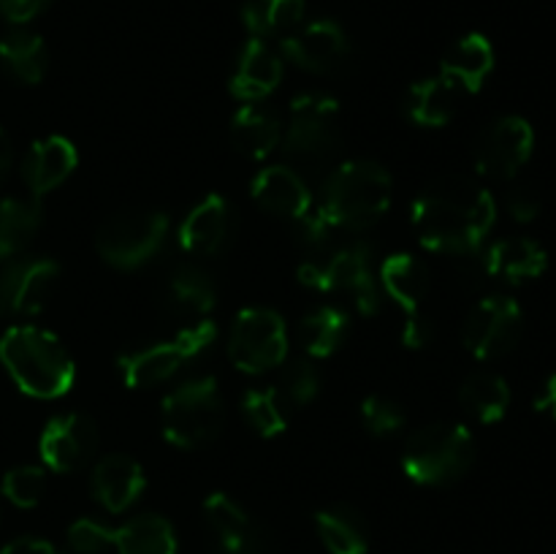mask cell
Wrapping results in <instances>:
<instances>
[{
    "mask_svg": "<svg viewBox=\"0 0 556 554\" xmlns=\"http://www.w3.org/2000/svg\"><path fill=\"white\" fill-rule=\"evenodd\" d=\"M299 280L315 291L345 297L362 315H375L380 310V286L367 244H342L320 259L304 261L299 266Z\"/></svg>",
    "mask_w": 556,
    "mask_h": 554,
    "instance_id": "obj_6",
    "label": "cell"
},
{
    "mask_svg": "<svg viewBox=\"0 0 556 554\" xmlns=\"http://www.w3.org/2000/svg\"><path fill=\"white\" fill-rule=\"evenodd\" d=\"M204 521L215 538L217 554H266L264 536L253 516L226 492H212L204 500Z\"/></svg>",
    "mask_w": 556,
    "mask_h": 554,
    "instance_id": "obj_17",
    "label": "cell"
},
{
    "mask_svg": "<svg viewBox=\"0 0 556 554\" xmlns=\"http://www.w3.org/2000/svg\"><path fill=\"white\" fill-rule=\"evenodd\" d=\"M348 329H351V320H348L345 310L324 304V307H315L313 313L302 318L299 342L313 358H326L345 342Z\"/></svg>",
    "mask_w": 556,
    "mask_h": 554,
    "instance_id": "obj_33",
    "label": "cell"
},
{
    "mask_svg": "<svg viewBox=\"0 0 556 554\" xmlns=\"http://www.w3.org/2000/svg\"><path fill=\"white\" fill-rule=\"evenodd\" d=\"M231 139L250 161H264L280 147L282 125L277 114L261 103H242L231 119Z\"/></svg>",
    "mask_w": 556,
    "mask_h": 554,
    "instance_id": "obj_25",
    "label": "cell"
},
{
    "mask_svg": "<svg viewBox=\"0 0 556 554\" xmlns=\"http://www.w3.org/2000/svg\"><path fill=\"white\" fill-rule=\"evenodd\" d=\"M380 286L394 299L405 315L402 342L407 348H424L432 342V320L424 313V299L429 291V272L421 259L410 253H394L380 266Z\"/></svg>",
    "mask_w": 556,
    "mask_h": 554,
    "instance_id": "obj_11",
    "label": "cell"
},
{
    "mask_svg": "<svg viewBox=\"0 0 556 554\" xmlns=\"http://www.w3.org/2000/svg\"><path fill=\"white\" fill-rule=\"evenodd\" d=\"M168 239V217L163 212H123L101 226L96 237L98 255L114 269H139L155 259Z\"/></svg>",
    "mask_w": 556,
    "mask_h": 554,
    "instance_id": "obj_8",
    "label": "cell"
},
{
    "mask_svg": "<svg viewBox=\"0 0 556 554\" xmlns=\"http://www.w3.org/2000/svg\"><path fill=\"white\" fill-rule=\"evenodd\" d=\"M119 554H177V532L157 514H141L114 530Z\"/></svg>",
    "mask_w": 556,
    "mask_h": 554,
    "instance_id": "obj_30",
    "label": "cell"
},
{
    "mask_svg": "<svg viewBox=\"0 0 556 554\" xmlns=\"http://www.w3.org/2000/svg\"><path fill=\"white\" fill-rule=\"evenodd\" d=\"M226 402L215 378H190L161 405L163 438L177 449H201L220 435Z\"/></svg>",
    "mask_w": 556,
    "mask_h": 554,
    "instance_id": "obj_5",
    "label": "cell"
},
{
    "mask_svg": "<svg viewBox=\"0 0 556 554\" xmlns=\"http://www.w3.org/2000/svg\"><path fill=\"white\" fill-rule=\"evenodd\" d=\"M0 65L22 85H38L49 68L47 43L27 27H11L0 38Z\"/></svg>",
    "mask_w": 556,
    "mask_h": 554,
    "instance_id": "obj_26",
    "label": "cell"
},
{
    "mask_svg": "<svg viewBox=\"0 0 556 554\" xmlns=\"http://www.w3.org/2000/svg\"><path fill=\"white\" fill-rule=\"evenodd\" d=\"M231 234V206L220 193H210L185 215L179 248L190 255H215Z\"/></svg>",
    "mask_w": 556,
    "mask_h": 554,
    "instance_id": "obj_20",
    "label": "cell"
},
{
    "mask_svg": "<svg viewBox=\"0 0 556 554\" xmlns=\"http://www.w3.org/2000/svg\"><path fill=\"white\" fill-rule=\"evenodd\" d=\"M459 402L481 424H497L510 407V386L503 375L478 369L462 383Z\"/></svg>",
    "mask_w": 556,
    "mask_h": 554,
    "instance_id": "obj_28",
    "label": "cell"
},
{
    "mask_svg": "<svg viewBox=\"0 0 556 554\" xmlns=\"http://www.w3.org/2000/svg\"><path fill=\"white\" fill-rule=\"evenodd\" d=\"M147 487V476L139 462L128 454H106L92 467V498L112 514H123Z\"/></svg>",
    "mask_w": 556,
    "mask_h": 554,
    "instance_id": "obj_19",
    "label": "cell"
},
{
    "mask_svg": "<svg viewBox=\"0 0 556 554\" xmlns=\"http://www.w3.org/2000/svg\"><path fill=\"white\" fill-rule=\"evenodd\" d=\"M52 0H0V14L14 25H25V22L36 20L41 11H47Z\"/></svg>",
    "mask_w": 556,
    "mask_h": 554,
    "instance_id": "obj_40",
    "label": "cell"
},
{
    "mask_svg": "<svg viewBox=\"0 0 556 554\" xmlns=\"http://www.w3.org/2000/svg\"><path fill=\"white\" fill-rule=\"evenodd\" d=\"M548 266V253L543 250V244H538L535 239L527 237H508L494 242L486 250V259H483V269L489 277H497L505 282H519L535 280L546 272Z\"/></svg>",
    "mask_w": 556,
    "mask_h": 554,
    "instance_id": "obj_24",
    "label": "cell"
},
{
    "mask_svg": "<svg viewBox=\"0 0 556 554\" xmlns=\"http://www.w3.org/2000/svg\"><path fill=\"white\" fill-rule=\"evenodd\" d=\"M494 71V47L481 33L459 38L454 47L445 52L440 63V76L456 87L459 96H472L486 85L489 74Z\"/></svg>",
    "mask_w": 556,
    "mask_h": 554,
    "instance_id": "obj_23",
    "label": "cell"
},
{
    "mask_svg": "<svg viewBox=\"0 0 556 554\" xmlns=\"http://www.w3.org/2000/svg\"><path fill=\"white\" fill-rule=\"evenodd\" d=\"M228 356L248 375H264L286 362L288 326L282 315L269 307L239 310L228 335Z\"/></svg>",
    "mask_w": 556,
    "mask_h": 554,
    "instance_id": "obj_9",
    "label": "cell"
},
{
    "mask_svg": "<svg viewBox=\"0 0 556 554\" xmlns=\"http://www.w3.org/2000/svg\"><path fill=\"white\" fill-rule=\"evenodd\" d=\"M11 161H14V150H11V139H9V134H5V130L0 128V182H3L5 174H9Z\"/></svg>",
    "mask_w": 556,
    "mask_h": 554,
    "instance_id": "obj_44",
    "label": "cell"
},
{
    "mask_svg": "<svg viewBox=\"0 0 556 554\" xmlns=\"http://www.w3.org/2000/svg\"><path fill=\"white\" fill-rule=\"evenodd\" d=\"M521 329H525V315L516 299L486 297L472 307L467 315L465 329H462V342L476 358H497L514 351L519 342Z\"/></svg>",
    "mask_w": 556,
    "mask_h": 554,
    "instance_id": "obj_13",
    "label": "cell"
},
{
    "mask_svg": "<svg viewBox=\"0 0 556 554\" xmlns=\"http://www.w3.org/2000/svg\"><path fill=\"white\" fill-rule=\"evenodd\" d=\"M60 280V264L43 255H14L0 272V315L33 318L47 307Z\"/></svg>",
    "mask_w": 556,
    "mask_h": 554,
    "instance_id": "obj_12",
    "label": "cell"
},
{
    "mask_svg": "<svg viewBox=\"0 0 556 554\" xmlns=\"http://www.w3.org/2000/svg\"><path fill=\"white\" fill-rule=\"evenodd\" d=\"M320 391V373L309 358L293 362L282 375L280 394L288 405H309Z\"/></svg>",
    "mask_w": 556,
    "mask_h": 554,
    "instance_id": "obj_37",
    "label": "cell"
},
{
    "mask_svg": "<svg viewBox=\"0 0 556 554\" xmlns=\"http://www.w3.org/2000/svg\"><path fill=\"white\" fill-rule=\"evenodd\" d=\"M459 92L443 76H429L416 81L407 92V117L421 128H443L456 114Z\"/></svg>",
    "mask_w": 556,
    "mask_h": 554,
    "instance_id": "obj_27",
    "label": "cell"
},
{
    "mask_svg": "<svg viewBox=\"0 0 556 554\" xmlns=\"http://www.w3.org/2000/svg\"><path fill=\"white\" fill-rule=\"evenodd\" d=\"M0 554H60L58 549L52 546L49 541H43V538H16V541H11L9 546H3V552Z\"/></svg>",
    "mask_w": 556,
    "mask_h": 554,
    "instance_id": "obj_42",
    "label": "cell"
},
{
    "mask_svg": "<svg viewBox=\"0 0 556 554\" xmlns=\"http://www.w3.org/2000/svg\"><path fill=\"white\" fill-rule=\"evenodd\" d=\"M0 489H3V498L14 503L16 508H33V505L41 503L43 492H47V473L36 465L11 467L3 476Z\"/></svg>",
    "mask_w": 556,
    "mask_h": 554,
    "instance_id": "obj_36",
    "label": "cell"
},
{
    "mask_svg": "<svg viewBox=\"0 0 556 554\" xmlns=\"http://www.w3.org/2000/svg\"><path fill=\"white\" fill-rule=\"evenodd\" d=\"M508 212L514 221L530 223L541 215V199H538L535 190L530 188H516L514 193L508 196Z\"/></svg>",
    "mask_w": 556,
    "mask_h": 554,
    "instance_id": "obj_41",
    "label": "cell"
},
{
    "mask_svg": "<svg viewBox=\"0 0 556 554\" xmlns=\"http://www.w3.org/2000/svg\"><path fill=\"white\" fill-rule=\"evenodd\" d=\"M215 340L217 326L201 318L172 340H161L150 348L123 353L117 362L119 375L130 389H152V386H161L163 380L177 375L188 362L199 358Z\"/></svg>",
    "mask_w": 556,
    "mask_h": 554,
    "instance_id": "obj_7",
    "label": "cell"
},
{
    "mask_svg": "<svg viewBox=\"0 0 556 554\" xmlns=\"http://www.w3.org/2000/svg\"><path fill=\"white\" fill-rule=\"evenodd\" d=\"M304 20V0H244L242 22L250 36L261 38H286L296 30Z\"/></svg>",
    "mask_w": 556,
    "mask_h": 554,
    "instance_id": "obj_32",
    "label": "cell"
},
{
    "mask_svg": "<svg viewBox=\"0 0 556 554\" xmlns=\"http://www.w3.org/2000/svg\"><path fill=\"white\" fill-rule=\"evenodd\" d=\"M41 228V204L38 199H0V261L20 255Z\"/></svg>",
    "mask_w": 556,
    "mask_h": 554,
    "instance_id": "obj_31",
    "label": "cell"
},
{
    "mask_svg": "<svg viewBox=\"0 0 556 554\" xmlns=\"http://www.w3.org/2000/svg\"><path fill=\"white\" fill-rule=\"evenodd\" d=\"M394 199V179L375 161H348L326 179L318 212L331 228L364 231L389 212Z\"/></svg>",
    "mask_w": 556,
    "mask_h": 554,
    "instance_id": "obj_3",
    "label": "cell"
},
{
    "mask_svg": "<svg viewBox=\"0 0 556 554\" xmlns=\"http://www.w3.org/2000/svg\"><path fill=\"white\" fill-rule=\"evenodd\" d=\"M413 231L434 253H476L497 221L494 196L470 177H443L413 201Z\"/></svg>",
    "mask_w": 556,
    "mask_h": 554,
    "instance_id": "obj_1",
    "label": "cell"
},
{
    "mask_svg": "<svg viewBox=\"0 0 556 554\" xmlns=\"http://www.w3.org/2000/svg\"><path fill=\"white\" fill-rule=\"evenodd\" d=\"M68 546L76 554H101L114 546V530L98 519H76L68 527Z\"/></svg>",
    "mask_w": 556,
    "mask_h": 554,
    "instance_id": "obj_39",
    "label": "cell"
},
{
    "mask_svg": "<svg viewBox=\"0 0 556 554\" xmlns=\"http://www.w3.org/2000/svg\"><path fill=\"white\" fill-rule=\"evenodd\" d=\"M535 411L538 413H546L556 421V373L548 375V380L543 383L541 394L535 396Z\"/></svg>",
    "mask_w": 556,
    "mask_h": 554,
    "instance_id": "obj_43",
    "label": "cell"
},
{
    "mask_svg": "<svg viewBox=\"0 0 556 554\" xmlns=\"http://www.w3.org/2000/svg\"><path fill=\"white\" fill-rule=\"evenodd\" d=\"M38 451L49 470L76 473L96 456L98 429L85 413H63L43 427Z\"/></svg>",
    "mask_w": 556,
    "mask_h": 554,
    "instance_id": "obj_15",
    "label": "cell"
},
{
    "mask_svg": "<svg viewBox=\"0 0 556 554\" xmlns=\"http://www.w3.org/2000/svg\"><path fill=\"white\" fill-rule=\"evenodd\" d=\"M476 438L465 424L438 421L416 429L402 451V470L421 487H445L470 470Z\"/></svg>",
    "mask_w": 556,
    "mask_h": 554,
    "instance_id": "obj_4",
    "label": "cell"
},
{
    "mask_svg": "<svg viewBox=\"0 0 556 554\" xmlns=\"http://www.w3.org/2000/svg\"><path fill=\"white\" fill-rule=\"evenodd\" d=\"M255 204L264 206L271 215H280L286 221L299 223L313 210V193L307 182L293 172L291 166H266L255 174L250 185Z\"/></svg>",
    "mask_w": 556,
    "mask_h": 554,
    "instance_id": "obj_18",
    "label": "cell"
},
{
    "mask_svg": "<svg viewBox=\"0 0 556 554\" xmlns=\"http://www.w3.org/2000/svg\"><path fill=\"white\" fill-rule=\"evenodd\" d=\"M282 58L291 60L309 74H329L351 52L348 33L334 20H315L309 25H299L296 30L280 38Z\"/></svg>",
    "mask_w": 556,
    "mask_h": 554,
    "instance_id": "obj_16",
    "label": "cell"
},
{
    "mask_svg": "<svg viewBox=\"0 0 556 554\" xmlns=\"http://www.w3.org/2000/svg\"><path fill=\"white\" fill-rule=\"evenodd\" d=\"M282 144L288 155L304 163L329 158L340 144V103L320 92L293 98Z\"/></svg>",
    "mask_w": 556,
    "mask_h": 554,
    "instance_id": "obj_10",
    "label": "cell"
},
{
    "mask_svg": "<svg viewBox=\"0 0 556 554\" xmlns=\"http://www.w3.org/2000/svg\"><path fill=\"white\" fill-rule=\"evenodd\" d=\"M168 302L182 313L206 315L217 302L215 280L195 264L179 266L168 280Z\"/></svg>",
    "mask_w": 556,
    "mask_h": 554,
    "instance_id": "obj_34",
    "label": "cell"
},
{
    "mask_svg": "<svg viewBox=\"0 0 556 554\" xmlns=\"http://www.w3.org/2000/svg\"><path fill=\"white\" fill-rule=\"evenodd\" d=\"M362 418L369 432L378 435V438L396 435L405 427V411H402V405L383 394H369L362 402Z\"/></svg>",
    "mask_w": 556,
    "mask_h": 554,
    "instance_id": "obj_38",
    "label": "cell"
},
{
    "mask_svg": "<svg viewBox=\"0 0 556 554\" xmlns=\"http://www.w3.org/2000/svg\"><path fill=\"white\" fill-rule=\"evenodd\" d=\"M315 527L331 554H367L369 532L362 514L351 505H331L315 514Z\"/></svg>",
    "mask_w": 556,
    "mask_h": 554,
    "instance_id": "obj_29",
    "label": "cell"
},
{
    "mask_svg": "<svg viewBox=\"0 0 556 554\" xmlns=\"http://www.w3.org/2000/svg\"><path fill=\"white\" fill-rule=\"evenodd\" d=\"M282 79V60L261 38H250L237 60L231 76V92L244 103H258L277 90Z\"/></svg>",
    "mask_w": 556,
    "mask_h": 554,
    "instance_id": "obj_22",
    "label": "cell"
},
{
    "mask_svg": "<svg viewBox=\"0 0 556 554\" xmlns=\"http://www.w3.org/2000/svg\"><path fill=\"white\" fill-rule=\"evenodd\" d=\"M288 402L282 400L277 386H264V389H250L242 396V416L250 429L261 438H277L288 427Z\"/></svg>",
    "mask_w": 556,
    "mask_h": 554,
    "instance_id": "obj_35",
    "label": "cell"
},
{
    "mask_svg": "<svg viewBox=\"0 0 556 554\" xmlns=\"http://www.w3.org/2000/svg\"><path fill=\"white\" fill-rule=\"evenodd\" d=\"M0 362L20 391L36 400H58L76 380L71 353L52 331L38 326H11L0 337Z\"/></svg>",
    "mask_w": 556,
    "mask_h": 554,
    "instance_id": "obj_2",
    "label": "cell"
},
{
    "mask_svg": "<svg viewBox=\"0 0 556 554\" xmlns=\"http://www.w3.org/2000/svg\"><path fill=\"white\" fill-rule=\"evenodd\" d=\"M76 163H79L76 147L65 136H47L27 150L22 161V179L33 199H41L74 174Z\"/></svg>",
    "mask_w": 556,
    "mask_h": 554,
    "instance_id": "obj_21",
    "label": "cell"
},
{
    "mask_svg": "<svg viewBox=\"0 0 556 554\" xmlns=\"http://www.w3.org/2000/svg\"><path fill=\"white\" fill-rule=\"evenodd\" d=\"M535 147V130L519 114L500 117L478 136L476 168L489 179H514Z\"/></svg>",
    "mask_w": 556,
    "mask_h": 554,
    "instance_id": "obj_14",
    "label": "cell"
}]
</instances>
